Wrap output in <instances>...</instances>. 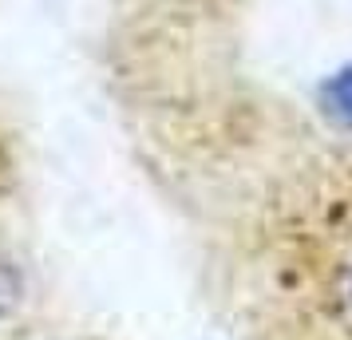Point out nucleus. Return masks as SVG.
Masks as SVG:
<instances>
[{"mask_svg": "<svg viewBox=\"0 0 352 340\" xmlns=\"http://www.w3.org/2000/svg\"><path fill=\"white\" fill-rule=\"evenodd\" d=\"M24 301H28V273L8 249H0V328L16 321Z\"/></svg>", "mask_w": 352, "mask_h": 340, "instance_id": "2", "label": "nucleus"}, {"mask_svg": "<svg viewBox=\"0 0 352 340\" xmlns=\"http://www.w3.org/2000/svg\"><path fill=\"white\" fill-rule=\"evenodd\" d=\"M214 269L234 340H352V139L297 123L257 146Z\"/></svg>", "mask_w": 352, "mask_h": 340, "instance_id": "1", "label": "nucleus"}]
</instances>
